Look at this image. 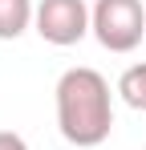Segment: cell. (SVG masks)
<instances>
[{
  "instance_id": "obj_2",
  "label": "cell",
  "mask_w": 146,
  "mask_h": 150,
  "mask_svg": "<svg viewBox=\"0 0 146 150\" xmlns=\"http://www.w3.org/2000/svg\"><path fill=\"white\" fill-rule=\"evenodd\" d=\"M146 8L142 0H94V37L110 53H130L142 45Z\"/></svg>"
},
{
  "instance_id": "obj_1",
  "label": "cell",
  "mask_w": 146,
  "mask_h": 150,
  "mask_svg": "<svg viewBox=\"0 0 146 150\" xmlns=\"http://www.w3.org/2000/svg\"><path fill=\"white\" fill-rule=\"evenodd\" d=\"M57 126H61V138L69 146H101L114 130V93H110V81L89 69V65H73L57 77Z\"/></svg>"
},
{
  "instance_id": "obj_6",
  "label": "cell",
  "mask_w": 146,
  "mask_h": 150,
  "mask_svg": "<svg viewBox=\"0 0 146 150\" xmlns=\"http://www.w3.org/2000/svg\"><path fill=\"white\" fill-rule=\"evenodd\" d=\"M0 150H28V142L16 130H0Z\"/></svg>"
},
{
  "instance_id": "obj_4",
  "label": "cell",
  "mask_w": 146,
  "mask_h": 150,
  "mask_svg": "<svg viewBox=\"0 0 146 150\" xmlns=\"http://www.w3.org/2000/svg\"><path fill=\"white\" fill-rule=\"evenodd\" d=\"M33 21H37V4L33 0H0V41L24 37Z\"/></svg>"
},
{
  "instance_id": "obj_5",
  "label": "cell",
  "mask_w": 146,
  "mask_h": 150,
  "mask_svg": "<svg viewBox=\"0 0 146 150\" xmlns=\"http://www.w3.org/2000/svg\"><path fill=\"white\" fill-rule=\"evenodd\" d=\"M118 93H122V101H126L130 110H142L146 114V61L130 65V69L118 77Z\"/></svg>"
},
{
  "instance_id": "obj_3",
  "label": "cell",
  "mask_w": 146,
  "mask_h": 150,
  "mask_svg": "<svg viewBox=\"0 0 146 150\" xmlns=\"http://www.w3.org/2000/svg\"><path fill=\"white\" fill-rule=\"evenodd\" d=\"M37 37L65 49V45H77L85 33H94V8L85 0H37Z\"/></svg>"
}]
</instances>
